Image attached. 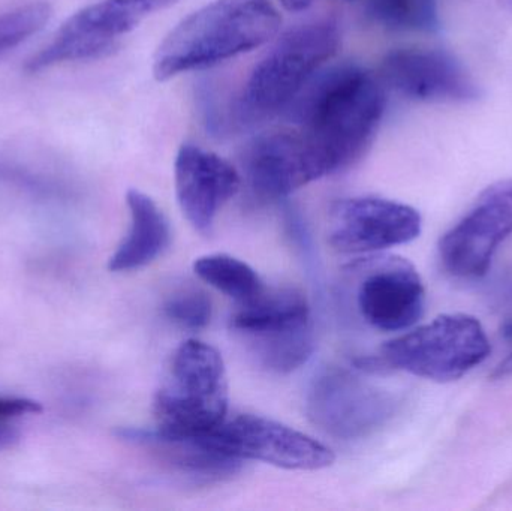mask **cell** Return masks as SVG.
<instances>
[{
  "label": "cell",
  "mask_w": 512,
  "mask_h": 511,
  "mask_svg": "<svg viewBox=\"0 0 512 511\" xmlns=\"http://www.w3.org/2000/svg\"><path fill=\"white\" fill-rule=\"evenodd\" d=\"M325 176L354 164L385 111L381 81L351 63L321 69L286 108Z\"/></svg>",
  "instance_id": "obj_1"
},
{
  "label": "cell",
  "mask_w": 512,
  "mask_h": 511,
  "mask_svg": "<svg viewBox=\"0 0 512 511\" xmlns=\"http://www.w3.org/2000/svg\"><path fill=\"white\" fill-rule=\"evenodd\" d=\"M282 17L271 0H215L183 18L159 45L153 75L167 81L267 44Z\"/></svg>",
  "instance_id": "obj_2"
},
{
  "label": "cell",
  "mask_w": 512,
  "mask_h": 511,
  "mask_svg": "<svg viewBox=\"0 0 512 511\" xmlns=\"http://www.w3.org/2000/svg\"><path fill=\"white\" fill-rule=\"evenodd\" d=\"M156 429L171 437L203 438L227 419L224 359L213 345L183 342L168 363L153 401Z\"/></svg>",
  "instance_id": "obj_3"
},
{
  "label": "cell",
  "mask_w": 512,
  "mask_h": 511,
  "mask_svg": "<svg viewBox=\"0 0 512 511\" xmlns=\"http://www.w3.org/2000/svg\"><path fill=\"white\" fill-rule=\"evenodd\" d=\"M339 27L331 20L300 24L259 60L231 114L243 126L286 110L316 72L337 53Z\"/></svg>",
  "instance_id": "obj_4"
},
{
  "label": "cell",
  "mask_w": 512,
  "mask_h": 511,
  "mask_svg": "<svg viewBox=\"0 0 512 511\" xmlns=\"http://www.w3.org/2000/svg\"><path fill=\"white\" fill-rule=\"evenodd\" d=\"M492 347L477 318L448 314L382 347V365L415 377L447 383L459 380L489 357Z\"/></svg>",
  "instance_id": "obj_5"
},
{
  "label": "cell",
  "mask_w": 512,
  "mask_h": 511,
  "mask_svg": "<svg viewBox=\"0 0 512 511\" xmlns=\"http://www.w3.org/2000/svg\"><path fill=\"white\" fill-rule=\"evenodd\" d=\"M177 0H99L75 12L35 56L27 60L30 74L68 62L101 59L153 12Z\"/></svg>",
  "instance_id": "obj_6"
},
{
  "label": "cell",
  "mask_w": 512,
  "mask_h": 511,
  "mask_svg": "<svg viewBox=\"0 0 512 511\" xmlns=\"http://www.w3.org/2000/svg\"><path fill=\"white\" fill-rule=\"evenodd\" d=\"M306 407L325 434L358 440L382 428L396 413L397 401L348 369L327 368L310 384Z\"/></svg>",
  "instance_id": "obj_7"
},
{
  "label": "cell",
  "mask_w": 512,
  "mask_h": 511,
  "mask_svg": "<svg viewBox=\"0 0 512 511\" xmlns=\"http://www.w3.org/2000/svg\"><path fill=\"white\" fill-rule=\"evenodd\" d=\"M355 281V302L363 320L381 332L414 326L424 312L426 290L420 273L408 260L370 255L349 266Z\"/></svg>",
  "instance_id": "obj_8"
},
{
  "label": "cell",
  "mask_w": 512,
  "mask_h": 511,
  "mask_svg": "<svg viewBox=\"0 0 512 511\" xmlns=\"http://www.w3.org/2000/svg\"><path fill=\"white\" fill-rule=\"evenodd\" d=\"M207 441L240 461H258L283 470L318 471L331 467L334 453L315 438L254 414L225 419Z\"/></svg>",
  "instance_id": "obj_9"
},
{
  "label": "cell",
  "mask_w": 512,
  "mask_h": 511,
  "mask_svg": "<svg viewBox=\"0 0 512 511\" xmlns=\"http://www.w3.org/2000/svg\"><path fill=\"white\" fill-rule=\"evenodd\" d=\"M512 236V182L490 186L439 243L442 266L454 278L480 279L499 246Z\"/></svg>",
  "instance_id": "obj_10"
},
{
  "label": "cell",
  "mask_w": 512,
  "mask_h": 511,
  "mask_svg": "<svg viewBox=\"0 0 512 511\" xmlns=\"http://www.w3.org/2000/svg\"><path fill=\"white\" fill-rule=\"evenodd\" d=\"M421 215L408 204L379 197H352L333 204L331 246L345 254H373L405 245L421 233Z\"/></svg>",
  "instance_id": "obj_11"
},
{
  "label": "cell",
  "mask_w": 512,
  "mask_h": 511,
  "mask_svg": "<svg viewBox=\"0 0 512 511\" xmlns=\"http://www.w3.org/2000/svg\"><path fill=\"white\" fill-rule=\"evenodd\" d=\"M381 83L421 102L468 104L483 95L456 56L430 48H399L388 53L381 63Z\"/></svg>",
  "instance_id": "obj_12"
},
{
  "label": "cell",
  "mask_w": 512,
  "mask_h": 511,
  "mask_svg": "<svg viewBox=\"0 0 512 511\" xmlns=\"http://www.w3.org/2000/svg\"><path fill=\"white\" fill-rule=\"evenodd\" d=\"M177 201L189 224L209 234L222 207L239 192L242 177L233 164L194 144H183L174 164Z\"/></svg>",
  "instance_id": "obj_13"
},
{
  "label": "cell",
  "mask_w": 512,
  "mask_h": 511,
  "mask_svg": "<svg viewBox=\"0 0 512 511\" xmlns=\"http://www.w3.org/2000/svg\"><path fill=\"white\" fill-rule=\"evenodd\" d=\"M249 186L262 200H280L315 180L321 168L298 131L271 132L256 138L246 150Z\"/></svg>",
  "instance_id": "obj_14"
},
{
  "label": "cell",
  "mask_w": 512,
  "mask_h": 511,
  "mask_svg": "<svg viewBox=\"0 0 512 511\" xmlns=\"http://www.w3.org/2000/svg\"><path fill=\"white\" fill-rule=\"evenodd\" d=\"M117 437L149 450L156 459L197 482H219L242 470L243 461L216 449L206 438L171 437L158 429L120 428Z\"/></svg>",
  "instance_id": "obj_15"
},
{
  "label": "cell",
  "mask_w": 512,
  "mask_h": 511,
  "mask_svg": "<svg viewBox=\"0 0 512 511\" xmlns=\"http://www.w3.org/2000/svg\"><path fill=\"white\" fill-rule=\"evenodd\" d=\"M310 326V308L295 288H262L248 302L240 303L231 318V330L243 342L279 335Z\"/></svg>",
  "instance_id": "obj_16"
},
{
  "label": "cell",
  "mask_w": 512,
  "mask_h": 511,
  "mask_svg": "<svg viewBox=\"0 0 512 511\" xmlns=\"http://www.w3.org/2000/svg\"><path fill=\"white\" fill-rule=\"evenodd\" d=\"M126 204L131 225L108 261V270L114 273L149 266L168 248L171 240L170 222L149 195L138 189H129Z\"/></svg>",
  "instance_id": "obj_17"
},
{
  "label": "cell",
  "mask_w": 512,
  "mask_h": 511,
  "mask_svg": "<svg viewBox=\"0 0 512 511\" xmlns=\"http://www.w3.org/2000/svg\"><path fill=\"white\" fill-rule=\"evenodd\" d=\"M194 272L201 281L236 300L239 305L251 300L264 288L258 273L233 255H203L195 260Z\"/></svg>",
  "instance_id": "obj_18"
},
{
  "label": "cell",
  "mask_w": 512,
  "mask_h": 511,
  "mask_svg": "<svg viewBox=\"0 0 512 511\" xmlns=\"http://www.w3.org/2000/svg\"><path fill=\"white\" fill-rule=\"evenodd\" d=\"M373 20L394 30L439 29L438 0H364Z\"/></svg>",
  "instance_id": "obj_19"
},
{
  "label": "cell",
  "mask_w": 512,
  "mask_h": 511,
  "mask_svg": "<svg viewBox=\"0 0 512 511\" xmlns=\"http://www.w3.org/2000/svg\"><path fill=\"white\" fill-rule=\"evenodd\" d=\"M51 17L48 3L33 2L0 14V56L38 33Z\"/></svg>",
  "instance_id": "obj_20"
},
{
  "label": "cell",
  "mask_w": 512,
  "mask_h": 511,
  "mask_svg": "<svg viewBox=\"0 0 512 511\" xmlns=\"http://www.w3.org/2000/svg\"><path fill=\"white\" fill-rule=\"evenodd\" d=\"M164 314L183 329L200 330L212 320V302L197 288H183L165 300Z\"/></svg>",
  "instance_id": "obj_21"
},
{
  "label": "cell",
  "mask_w": 512,
  "mask_h": 511,
  "mask_svg": "<svg viewBox=\"0 0 512 511\" xmlns=\"http://www.w3.org/2000/svg\"><path fill=\"white\" fill-rule=\"evenodd\" d=\"M0 183L29 192L35 197H65L66 194L65 186L57 180L5 161H0Z\"/></svg>",
  "instance_id": "obj_22"
},
{
  "label": "cell",
  "mask_w": 512,
  "mask_h": 511,
  "mask_svg": "<svg viewBox=\"0 0 512 511\" xmlns=\"http://www.w3.org/2000/svg\"><path fill=\"white\" fill-rule=\"evenodd\" d=\"M42 405L38 401L20 396H0V420L8 422L14 417L26 416V414H39Z\"/></svg>",
  "instance_id": "obj_23"
},
{
  "label": "cell",
  "mask_w": 512,
  "mask_h": 511,
  "mask_svg": "<svg viewBox=\"0 0 512 511\" xmlns=\"http://www.w3.org/2000/svg\"><path fill=\"white\" fill-rule=\"evenodd\" d=\"M18 441H20V432H18V429L9 425L8 422L0 420V452L17 446Z\"/></svg>",
  "instance_id": "obj_24"
},
{
  "label": "cell",
  "mask_w": 512,
  "mask_h": 511,
  "mask_svg": "<svg viewBox=\"0 0 512 511\" xmlns=\"http://www.w3.org/2000/svg\"><path fill=\"white\" fill-rule=\"evenodd\" d=\"M283 8L291 12H300L312 5V0H279Z\"/></svg>",
  "instance_id": "obj_25"
},
{
  "label": "cell",
  "mask_w": 512,
  "mask_h": 511,
  "mask_svg": "<svg viewBox=\"0 0 512 511\" xmlns=\"http://www.w3.org/2000/svg\"><path fill=\"white\" fill-rule=\"evenodd\" d=\"M512 375V354L508 359H505L501 365L496 368V371L493 372V378H498V380H502V378L511 377Z\"/></svg>",
  "instance_id": "obj_26"
},
{
  "label": "cell",
  "mask_w": 512,
  "mask_h": 511,
  "mask_svg": "<svg viewBox=\"0 0 512 511\" xmlns=\"http://www.w3.org/2000/svg\"><path fill=\"white\" fill-rule=\"evenodd\" d=\"M504 335L507 336V338H512V320L505 324Z\"/></svg>",
  "instance_id": "obj_27"
},
{
  "label": "cell",
  "mask_w": 512,
  "mask_h": 511,
  "mask_svg": "<svg viewBox=\"0 0 512 511\" xmlns=\"http://www.w3.org/2000/svg\"><path fill=\"white\" fill-rule=\"evenodd\" d=\"M502 2H504V5L512 11V0H502Z\"/></svg>",
  "instance_id": "obj_28"
}]
</instances>
